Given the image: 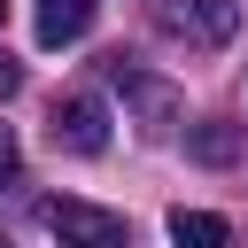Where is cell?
I'll return each instance as SVG.
<instances>
[{
	"instance_id": "obj_6",
	"label": "cell",
	"mask_w": 248,
	"mask_h": 248,
	"mask_svg": "<svg viewBox=\"0 0 248 248\" xmlns=\"http://www.w3.org/2000/svg\"><path fill=\"white\" fill-rule=\"evenodd\" d=\"M170 248H232V225L217 209H170Z\"/></svg>"
},
{
	"instance_id": "obj_5",
	"label": "cell",
	"mask_w": 248,
	"mask_h": 248,
	"mask_svg": "<svg viewBox=\"0 0 248 248\" xmlns=\"http://www.w3.org/2000/svg\"><path fill=\"white\" fill-rule=\"evenodd\" d=\"M108 70H116V78H124V93L147 108V132H170V116H178V93H170V85H155V78H140V70H124V54H116Z\"/></svg>"
},
{
	"instance_id": "obj_3",
	"label": "cell",
	"mask_w": 248,
	"mask_h": 248,
	"mask_svg": "<svg viewBox=\"0 0 248 248\" xmlns=\"http://www.w3.org/2000/svg\"><path fill=\"white\" fill-rule=\"evenodd\" d=\"M54 147H70V155H101V147H108V108H101V93H62V101H54Z\"/></svg>"
},
{
	"instance_id": "obj_11",
	"label": "cell",
	"mask_w": 248,
	"mask_h": 248,
	"mask_svg": "<svg viewBox=\"0 0 248 248\" xmlns=\"http://www.w3.org/2000/svg\"><path fill=\"white\" fill-rule=\"evenodd\" d=\"M0 248H8V240H0Z\"/></svg>"
},
{
	"instance_id": "obj_2",
	"label": "cell",
	"mask_w": 248,
	"mask_h": 248,
	"mask_svg": "<svg viewBox=\"0 0 248 248\" xmlns=\"http://www.w3.org/2000/svg\"><path fill=\"white\" fill-rule=\"evenodd\" d=\"M155 23H163V39L225 46V39L240 31V8H232V0H163V8H155Z\"/></svg>"
},
{
	"instance_id": "obj_8",
	"label": "cell",
	"mask_w": 248,
	"mask_h": 248,
	"mask_svg": "<svg viewBox=\"0 0 248 248\" xmlns=\"http://www.w3.org/2000/svg\"><path fill=\"white\" fill-rule=\"evenodd\" d=\"M16 93H23V62H16V54H0V101H16Z\"/></svg>"
},
{
	"instance_id": "obj_9",
	"label": "cell",
	"mask_w": 248,
	"mask_h": 248,
	"mask_svg": "<svg viewBox=\"0 0 248 248\" xmlns=\"http://www.w3.org/2000/svg\"><path fill=\"white\" fill-rule=\"evenodd\" d=\"M0 178H16V140H8V124H0Z\"/></svg>"
},
{
	"instance_id": "obj_1",
	"label": "cell",
	"mask_w": 248,
	"mask_h": 248,
	"mask_svg": "<svg viewBox=\"0 0 248 248\" xmlns=\"http://www.w3.org/2000/svg\"><path fill=\"white\" fill-rule=\"evenodd\" d=\"M46 232L62 248H132V225L116 209H101V202H78V194L46 202Z\"/></svg>"
},
{
	"instance_id": "obj_4",
	"label": "cell",
	"mask_w": 248,
	"mask_h": 248,
	"mask_svg": "<svg viewBox=\"0 0 248 248\" xmlns=\"http://www.w3.org/2000/svg\"><path fill=\"white\" fill-rule=\"evenodd\" d=\"M93 8H101V0H31L39 46H78V39L93 31Z\"/></svg>"
},
{
	"instance_id": "obj_10",
	"label": "cell",
	"mask_w": 248,
	"mask_h": 248,
	"mask_svg": "<svg viewBox=\"0 0 248 248\" xmlns=\"http://www.w3.org/2000/svg\"><path fill=\"white\" fill-rule=\"evenodd\" d=\"M0 16H8V0H0Z\"/></svg>"
},
{
	"instance_id": "obj_7",
	"label": "cell",
	"mask_w": 248,
	"mask_h": 248,
	"mask_svg": "<svg viewBox=\"0 0 248 248\" xmlns=\"http://www.w3.org/2000/svg\"><path fill=\"white\" fill-rule=\"evenodd\" d=\"M186 147H194V163H232L240 155V132L232 124H202V132H186Z\"/></svg>"
}]
</instances>
